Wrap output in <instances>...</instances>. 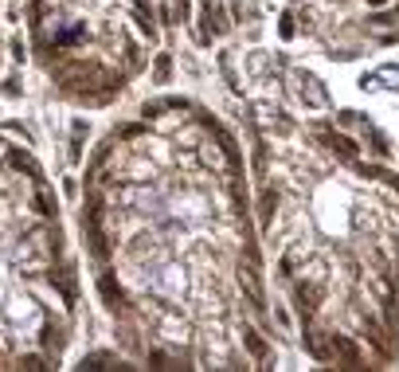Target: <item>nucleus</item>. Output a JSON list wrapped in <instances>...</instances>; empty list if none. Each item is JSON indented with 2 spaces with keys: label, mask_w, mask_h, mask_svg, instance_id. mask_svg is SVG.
<instances>
[{
  "label": "nucleus",
  "mask_w": 399,
  "mask_h": 372,
  "mask_svg": "<svg viewBox=\"0 0 399 372\" xmlns=\"http://www.w3.org/2000/svg\"><path fill=\"white\" fill-rule=\"evenodd\" d=\"M305 345H309V353H313L317 360H325V357H329V353H325V341H321L313 329H305Z\"/></svg>",
  "instance_id": "nucleus-2"
},
{
  "label": "nucleus",
  "mask_w": 399,
  "mask_h": 372,
  "mask_svg": "<svg viewBox=\"0 0 399 372\" xmlns=\"http://www.w3.org/2000/svg\"><path fill=\"white\" fill-rule=\"evenodd\" d=\"M74 286L39 164L0 141V353H12L16 368H47L59 357Z\"/></svg>",
  "instance_id": "nucleus-1"
},
{
  "label": "nucleus",
  "mask_w": 399,
  "mask_h": 372,
  "mask_svg": "<svg viewBox=\"0 0 399 372\" xmlns=\"http://www.w3.org/2000/svg\"><path fill=\"white\" fill-rule=\"evenodd\" d=\"M333 145H337L340 153H348V157H352V153H356V145H352V141H348V137H340V134H333Z\"/></svg>",
  "instance_id": "nucleus-3"
}]
</instances>
